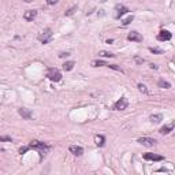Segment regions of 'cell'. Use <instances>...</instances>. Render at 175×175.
Instances as JSON below:
<instances>
[{"instance_id": "obj_1", "label": "cell", "mask_w": 175, "mask_h": 175, "mask_svg": "<svg viewBox=\"0 0 175 175\" xmlns=\"http://www.w3.org/2000/svg\"><path fill=\"white\" fill-rule=\"evenodd\" d=\"M29 148H30V149L38 150L41 157H43V155H45L46 152L49 150V147H48L45 142H41V141H32V142L29 144Z\"/></svg>"}, {"instance_id": "obj_2", "label": "cell", "mask_w": 175, "mask_h": 175, "mask_svg": "<svg viewBox=\"0 0 175 175\" xmlns=\"http://www.w3.org/2000/svg\"><path fill=\"white\" fill-rule=\"evenodd\" d=\"M46 77L52 81V82H59L62 79V73L59 68H49L48 70V73H46Z\"/></svg>"}, {"instance_id": "obj_3", "label": "cell", "mask_w": 175, "mask_h": 175, "mask_svg": "<svg viewBox=\"0 0 175 175\" xmlns=\"http://www.w3.org/2000/svg\"><path fill=\"white\" fill-rule=\"evenodd\" d=\"M52 36H54V33H52V30L48 28V29H45V30L41 33V36L38 37V40H40V41H41L43 44H48L51 40H52Z\"/></svg>"}, {"instance_id": "obj_4", "label": "cell", "mask_w": 175, "mask_h": 175, "mask_svg": "<svg viewBox=\"0 0 175 175\" xmlns=\"http://www.w3.org/2000/svg\"><path fill=\"white\" fill-rule=\"evenodd\" d=\"M127 105H129V103H127V99L126 97H121L116 103L114 104V110L115 111H122V110H126L127 108Z\"/></svg>"}, {"instance_id": "obj_5", "label": "cell", "mask_w": 175, "mask_h": 175, "mask_svg": "<svg viewBox=\"0 0 175 175\" xmlns=\"http://www.w3.org/2000/svg\"><path fill=\"white\" fill-rule=\"evenodd\" d=\"M138 142L141 144V145H145V147H155L156 139L149 138V137H141V138H138Z\"/></svg>"}, {"instance_id": "obj_6", "label": "cell", "mask_w": 175, "mask_h": 175, "mask_svg": "<svg viewBox=\"0 0 175 175\" xmlns=\"http://www.w3.org/2000/svg\"><path fill=\"white\" fill-rule=\"evenodd\" d=\"M115 10H116V14H115V18H116V19H119L121 17H123V15H125L126 12L129 11V8H127V7H125V6H122V4H121V6L118 4V6L115 7Z\"/></svg>"}, {"instance_id": "obj_7", "label": "cell", "mask_w": 175, "mask_h": 175, "mask_svg": "<svg viewBox=\"0 0 175 175\" xmlns=\"http://www.w3.org/2000/svg\"><path fill=\"white\" fill-rule=\"evenodd\" d=\"M172 34L168 30H161L159 34H157V40L159 41H168V40H171Z\"/></svg>"}, {"instance_id": "obj_8", "label": "cell", "mask_w": 175, "mask_h": 175, "mask_svg": "<svg viewBox=\"0 0 175 175\" xmlns=\"http://www.w3.org/2000/svg\"><path fill=\"white\" fill-rule=\"evenodd\" d=\"M129 41H136V43H141L142 41V36L139 34L138 32H130L129 36H127Z\"/></svg>"}, {"instance_id": "obj_9", "label": "cell", "mask_w": 175, "mask_h": 175, "mask_svg": "<svg viewBox=\"0 0 175 175\" xmlns=\"http://www.w3.org/2000/svg\"><path fill=\"white\" fill-rule=\"evenodd\" d=\"M144 159H145V160H152V161L164 160V157L163 156H160V155H155V153H145L144 155Z\"/></svg>"}, {"instance_id": "obj_10", "label": "cell", "mask_w": 175, "mask_h": 175, "mask_svg": "<svg viewBox=\"0 0 175 175\" xmlns=\"http://www.w3.org/2000/svg\"><path fill=\"white\" fill-rule=\"evenodd\" d=\"M37 17V11L36 10H28L25 11V14H23V18L26 21H33V19H36Z\"/></svg>"}, {"instance_id": "obj_11", "label": "cell", "mask_w": 175, "mask_h": 175, "mask_svg": "<svg viewBox=\"0 0 175 175\" xmlns=\"http://www.w3.org/2000/svg\"><path fill=\"white\" fill-rule=\"evenodd\" d=\"M18 114L21 115L23 119H32L33 118V114L30 112L29 110H26V108H19L18 110Z\"/></svg>"}, {"instance_id": "obj_12", "label": "cell", "mask_w": 175, "mask_h": 175, "mask_svg": "<svg viewBox=\"0 0 175 175\" xmlns=\"http://www.w3.org/2000/svg\"><path fill=\"white\" fill-rule=\"evenodd\" d=\"M68 149H70V152H71L73 155H75V156H81V155L84 153V149L81 147H78V145H71Z\"/></svg>"}, {"instance_id": "obj_13", "label": "cell", "mask_w": 175, "mask_h": 175, "mask_svg": "<svg viewBox=\"0 0 175 175\" xmlns=\"http://www.w3.org/2000/svg\"><path fill=\"white\" fill-rule=\"evenodd\" d=\"M172 129H174V123H170V125H166V126H163L160 129V133L161 134H170V133L172 131Z\"/></svg>"}, {"instance_id": "obj_14", "label": "cell", "mask_w": 175, "mask_h": 175, "mask_svg": "<svg viewBox=\"0 0 175 175\" xmlns=\"http://www.w3.org/2000/svg\"><path fill=\"white\" fill-rule=\"evenodd\" d=\"M150 122H153V123H160L163 121V115L161 114H155V115H150Z\"/></svg>"}, {"instance_id": "obj_15", "label": "cell", "mask_w": 175, "mask_h": 175, "mask_svg": "<svg viewBox=\"0 0 175 175\" xmlns=\"http://www.w3.org/2000/svg\"><path fill=\"white\" fill-rule=\"evenodd\" d=\"M74 62H66V63H63V70L65 71H71L73 68H74Z\"/></svg>"}, {"instance_id": "obj_16", "label": "cell", "mask_w": 175, "mask_h": 175, "mask_svg": "<svg viewBox=\"0 0 175 175\" xmlns=\"http://www.w3.org/2000/svg\"><path fill=\"white\" fill-rule=\"evenodd\" d=\"M104 141H105L104 136H96V137H94V142H96V145H99V147H103Z\"/></svg>"}, {"instance_id": "obj_17", "label": "cell", "mask_w": 175, "mask_h": 175, "mask_svg": "<svg viewBox=\"0 0 175 175\" xmlns=\"http://www.w3.org/2000/svg\"><path fill=\"white\" fill-rule=\"evenodd\" d=\"M157 85H159V88H164V89H168V88H171V84L167 82V81H164V79H160Z\"/></svg>"}, {"instance_id": "obj_18", "label": "cell", "mask_w": 175, "mask_h": 175, "mask_svg": "<svg viewBox=\"0 0 175 175\" xmlns=\"http://www.w3.org/2000/svg\"><path fill=\"white\" fill-rule=\"evenodd\" d=\"M99 55H100V56H103V57H115V55L111 54V52H108V51H100V52H99Z\"/></svg>"}, {"instance_id": "obj_19", "label": "cell", "mask_w": 175, "mask_h": 175, "mask_svg": "<svg viewBox=\"0 0 175 175\" xmlns=\"http://www.w3.org/2000/svg\"><path fill=\"white\" fill-rule=\"evenodd\" d=\"M133 19H134V17H133V15H129V17H127L126 19H123V21H122V25H123V26H127L129 23H131Z\"/></svg>"}, {"instance_id": "obj_20", "label": "cell", "mask_w": 175, "mask_h": 175, "mask_svg": "<svg viewBox=\"0 0 175 175\" xmlns=\"http://www.w3.org/2000/svg\"><path fill=\"white\" fill-rule=\"evenodd\" d=\"M92 66H94V67H100V66H107V63L103 62V60H93Z\"/></svg>"}, {"instance_id": "obj_21", "label": "cell", "mask_w": 175, "mask_h": 175, "mask_svg": "<svg viewBox=\"0 0 175 175\" xmlns=\"http://www.w3.org/2000/svg\"><path fill=\"white\" fill-rule=\"evenodd\" d=\"M138 90H139V92H142L144 94H147V93H148L147 86L144 85V84H138Z\"/></svg>"}, {"instance_id": "obj_22", "label": "cell", "mask_w": 175, "mask_h": 175, "mask_svg": "<svg viewBox=\"0 0 175 175\" xmlns=\"http://www.w3.org/2000/svg\"><path fill=\"white\" fill-rule=\"evenodd\" d=\"M12 139H11V137H3V136H0V142H11Z\"/></svg>"}, {"instance_id": "obj_23", "label": "cell", "mask_w": 175, "mask_h": 175, "mask_svg": "<svg viewBox=\"0 0 175 175\" xmlns=\"http://www.w3.org/2000/svg\"><path fill=\"white\" fill-rule=\"evenodd\" d=\"M75 10H77V7H75V6H74V7H71V8H70V10H68V11H66V15H67V17H70V15H73V14H74V12H75Z\"/></svg>"}, {"instance_id": "obj_24", "label": "cell", "mask_w": 175, "mask_h": 175, "mask_svg": "<svg viewBox=\"0 0 175 175\" xmlns=\"http://www.w3.org/2000/svg\"><path fill=\"white\" fill-rule=\"evenodd\" d=\"M134 62H136L137 65H142V63H144V62H145V60H144L142 57H138V56H134Z\"/></svg>"}, {"instance_id": "obj_25", "label": "cell", "mask_w": 175, "mask_h": 175, "mask_svg": "<svg viewBox=\"0 0 175 175\" xmlns=\"http://www.w3.org/2000/svg\"><path fill=\"white\" fill-rule=\"evenodd\" d=\"M108 66V67H110V68H112V70H116V71H121V73H123V71H122V68L121 67H118V66H116V65H107Z\"/></svg>"}, {"instance_id": "obj_26", "label": "cell", "mask_w": 175, "mask_h": 175, "mask_svg": "<svg viewBox=\"0 0 175 175\" xmlns=\"http://www.w3.org/2000/svg\"><path fill=\"white\" fill-rule=\"evenodd\" d=\"M150 52H153V54H163V51L159 49V48H149Z\"/></svg>"}, {"instance_id": "obj_27", "label": "cell", "mask_w": 175, "mask_h": 175, "mask_svg": "<svg viewBox=\"0 0 175 175\" xmlns=\"http://www.w3.org/2000/svg\"><path fill=\"white\" fill-rule=\"evenodd\" d=\"M59 0H46V3L49 4V6H54V4H56Z\"/></svg>"}, {"instance_id": "obj_28", "label": "cell", "mask_w": 175, "mask_h": 175, "mask_svg": "<svg viewBox=\"0 0 175 175\" xmlns=\"http://www.w3.org/2000/svg\"><path fill=\"white\" fill-rule=\"evenodd\" d=\"M29 149H30L29 147H23V148H21V149H19V152H21V153H25L26 150H29Z\"/></svg>"}, {"instance_id": "obj_29", "label": "cell", "mask_w": 175, "mask_h": 175, "mask_svg": "<svg viewBox=\"0 0 175 175\" xmlns=\"http://www.w3.org/2000/svg\"><path fill=\"white\" fill-rule=\"evenodd\" d=\"M59 56H60V57H67V56H70V54H68V52H62Z\"/></svg>"}, {"instance_id": "obj_30", "label": "cell", "mask_w": 175, "mask_h": 175, "mask_svg": "<svg viewBox=\"0 0 175 175\" xmlns=\"http://www.w3.org/2000/svg\"><path fill=\"white\" fill-rule=\"evenodd\" d=\"M150 68H155V70H156V68H157V66H156V65H153V63H152V65H150Z\"/></svg>"}, {"instance_id": "obj_31", "label": "cell", "mask_w": 175, "mask_h": 175, "mask_svg": "<svg viewBox=\"0 0 175 175\" xmlns=\"http://www.w3.org/2000/svg\"><path fill=\"white\" fill-rule=\"evenodd\" d=\"M23 1H26V3H30V1H33V0H23Z\"/></svg>"}]
</instances>
